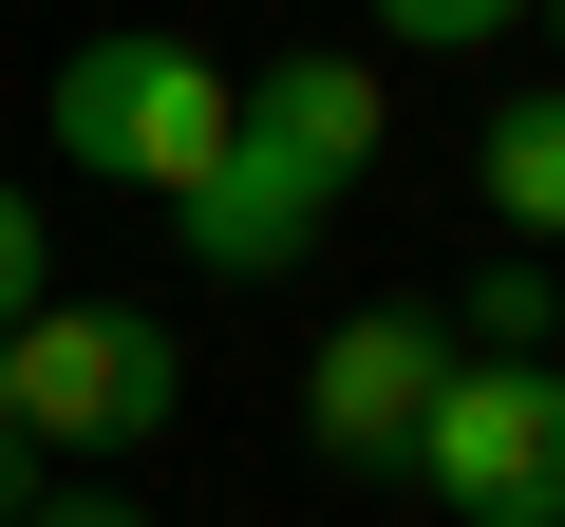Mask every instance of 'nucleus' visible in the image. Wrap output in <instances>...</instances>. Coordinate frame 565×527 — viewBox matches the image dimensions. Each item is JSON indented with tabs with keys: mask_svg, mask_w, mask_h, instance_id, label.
<instances>
[{
	"mask_svg": "<svg viewBox=\"0 0 565 527\" xmlns=\"http://www.w3.org/2000/svg\"><path fill=\"white\" fill-rule=\"evenodd\" d=\"M434 377H452V321H434V302H359V321L302 358V433H321L340 471H415Z\"/></svg>",
	"mask_w": 565,
	"mask_h": 527,
	"instance_id": "4",
	"label": "nucleus"
},
{
	"mask_svg": "<svg viewBox=\"0 0 565 527\" xmlns=\"http://www.w3.org/2000/svg\"><path fill=\"white\" fill-rule=\"evenodd\" d=\"M415 471L452 527H565V358H452L415 415Z\"/></svg>",
	"mask_w": 565,
	"mask_h": 527,
	"instance_id": "3",
	"label": "nucleus"
},
{
	"mask_svg": "<svg viewBox=\"0 0 565 527\" xmlns=\"http://www.w3.org/2000/svg\"><path fill=\"white\" fill-rule=\"evenodd\" d=\"M39 508V433H20V396H0V527Z\"/></svg>",
	"mask_w": 565,
	"mask_h": 527,
	"instance_id": "11",
	"label": "nucleus"
},
{
	"mask_svg": "<svg viewBox=\"0 0 565 527\" xmlns=\"http://www.w3.org/2000/svg\"><path fill=\"white\" fill-rule=\"evenodd\" d=\"M0 396L39 452H151L189 415V340L151 302H39V321H0Z\"/></svg>",
	"mask_w": 565,
	"mask_h": 527,
	"instance_id": "2",
	"label": "nucleus"
},
{
	"mask_svg": "<svg viewBox=\"0 0 565 527\" xmlns=\"http://www.w3.org/2000/svg\"><path fill=\"white\" fill-rule=\"evenodd\" d=\"M57 302V226H39V189H0V321H39Z\"/></svg>",
	"mask_w": 565,
	"mask_h": 527,
	"instance_id": "10",
	"label": "nucleus"
},
{
	"mask_svg": "<svg viewBox=\"0 0 565 527\" xmlns=\"http://www.w3.org/2000/svg\"><path fill=\"white\" fill-rule=\"evenodd\" d=\"M39 132H57V170H95V189H189V170L245 132V76H226L207 39H170V20H132V39H76V57L39 76Z\"/></svg>",
	"mask_w": 565,
	"mask_h": 527,
	"instance_id": "1",
	"label": "nucleus"
},
{
	"mask_svg": "<svg viewBox=\"0 0 565 527\" xmlns=\"http://www.w3.org/2000/svg\"><path fill=\"white\" fill-rule=\"evenodd\" d=\"M245 132H264V151H302L321 189H359V170L396 151V76L340 57V39H302V57H264V76H245Z\"/></svg>",
	"mask_w": 565,
	"mask_h": 527,
	"instance_id": "6",
	"label": "nucleus"
},
{
	"mask_svg": "<svg viewBox=\"0 0 565 527\" xmlns=\"http://www.w3.org/2000/svg\"><path fill=\"white\" fill-rule=\"evenodd\" d=\"M527 39H546V57H565V0H527Z\"/></svg>",
	"mask_w": 565,
	"mask_h": 527,
	"instance_id": "13",
	"label": "nucleus"
},
{
	"mask_svg": "<svg viewBox=\"0 0 565 527\" xmlns=\"http://www.w3.org/2000/svg\"><path fill=\"white\" fill-rule=\"evenodd\" d=\"M377 39H396V57H509L527 0H377Z\"/></svg>",
	"mask_w": 565,
	"mask_h": 527,
	"instance_id": "9",
	"label": "nucleus"
},
{
	"mask_svg": "<svg viewBox=\"0 0 565 527\" xmlns=\"http://www.w3.org/2000/svg\"><path fill=\"white\" fill-rule=\"evenodd\" d=\"M20 527H151V508H114V490H39Z\"/></svg>",
	"mask_w": 565,
	"mask_h": 527,
	"instance_id": "12",
	"label": "nucleus"
},
{
	"mask_svg": "<svg viewBox=\"0 0 565 527\" xmlns=\"http://www.w3.org/2000/svg\"><path fill=\"white\" fill-rule=\"evenodd\" d=\"M471 189H490V226H509V245H565V76H509V95H490Z\"/></svg>",
	"mask_w": 565,
	"mask_h": 527,
	"instance_id": "7",
	"label": "nucleus"
},
{
	"mask_svg": "<svg viewBox=\"0 0 565 527\" xmlns=\"http://www.w3.org/2000/svg\"><path fill=\"white\" fill-rule=\"evenodd\" d=\"M321 226H340V189H321L302 151H264V132H226V151L170 189V245L207 264V283H302Z\"/></svg>",
	"mask_w": 565,
	"mask_h": 527,
	"instance_id": "5",
	"label": "nucleus"
},
{
	"mask_svg": "<svg viewBox=\"0 0 565 527\" xmlns=\"http://www.w3.org/2000/svg\"><path fill=\"white\" fill-rule=\"evenodd\" d=\"M452 340H471V358H546V340H565V283H546V245H509V264H490Z\"/></svg>",
	"mask_w": 565,
	"mask_h": 527,
	"instance_id": "8",
	"label": "nucleus"
}]
</instances>
